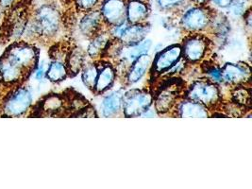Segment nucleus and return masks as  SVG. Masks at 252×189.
Returning <instances> with one entry per match:
<instances>
[{
    "mask_svg": "<svg viewBox=\"0 0 252 189\" xmlns=\"http://www.w3.org/2000/svg\"><path fill=\"white\" fill-rule=\"evenodd\" d=\"M154 117H159V115H158V113H157V111H156L154 105H152V106L149 107L148 110H146V111L141 115L140 118H154Z\"/></svg>",
    "mask_w": 252,
    "mask_h": 189,
    "instance_id": "34",
    "label": "nucleus"
},
{
    "mask_svg": "<svg viewBox=\"0 0 252 189\" xmlns=\"http://www.w3.org/2000/svg\"><path fill=\"white\" fill-rule=\"evenodd\" d=\"M186 85L182 77H161L150 84L153 105L159 116H171L178 101L184 97Z\"/></svg>",
    "mask_w": 252,
    "mask_h": 189,
    "instance_id": "2",
    "label": "nucleus"
},
{
    "mask_svg": "<svg viewBox=\"0 0 252 189\" xmlns=\"http://www.w3.org/2000/svg\"><path fill=\"white\" fill-rule=\"evenodd\" d=\"M152 56L147 53L141 55L138 59L135 60L126 69L124 76L121 78L123 86L130 87L140 83L145 76L148 74L152 63Z\"/></svg>",
    "mask_w": 252,
    "mask_h": 189,
    "instance_id": "17",
    "label": "nucleus"
},
{
    "mask_svg": "<svg viewBox=\"0 0 252 189\" xmlns=\"http://www.w3.org/2000/svg\"><path fill=\"white\" fill-rule=\"evenodd\" d=\"M87 59L88 57L84 49L77 45H69L65 56V63L68 71L69 78L76 77L80 73L83 66L86 64Z\"/></svg>",
    "mask_w": 252,
    "mask_h": 189,
    "instance_id": "23",
    "label": "nucleus"
},
{
    "mask_svg": "<svg viewBox=\"0 0 252 189\" xmlns=\"http://www.w3.org/2000/svg\"><path fill=\"white\" fill-rule=\"evenodd\" d=\"M31 75L15 64L3 53L0 56V94L8 89L25 83ZM0 94V95H1Z\"/></svg>",
    "mask_w": 252,
    "mask_h": 189,
    "instance_id": "11",
    "label": "nucleus"
},
{
    "mask_svg": "<svg viewBox=\"0 0 252 189\" xmlns=\"http://www.w3.org/2000/svg\"><path fill=\"white\" fill-rule=\"evenodd\" d=\"M187 3L188 0H156L159 11L167 13H181L188 7Z\"/></svg>",
    "mask_w": 252,
    "mask_h": 189,
    "instance_id": "28",
    "label": "nucleus"
},
{
    "mask_svg": "<svg viewBox=\"0 0 252 189\" xmlns=\"http://www.w3.org/2000/svg\"><path fill=\"white\" fill-rule=\"evenodd\" d=\"M152 105L153 93L149 87L126 89L123 94L122 117L140 118Z\"/></svg>",
    "mask_w": 252,
    "mask_h": 189,
    "instance_id": "8",
    "label": "nucleus"
},
{
    "mask_svg": "<svg viewBox=\"0 0 252 189\" xmlns=\"http://www.w3.org/2000/svg\"><path fill=\"white\" fill-rule=\"evenodd\" d=\"M150 31L151 26L148 22L142 24L127 22L117 41L125 46H133L148 38Z\"/></svg>",
    "mask_w": 252,
    "mask_h": 189,
    "instance_id": "21",
    "label": "nucleus"
},
{
    "mask_svg": "<svg viewBox=\"0 0 252 189\" xmlns=\"http://www.w3.org/2000/svg\"><path fill=\"white\" fill-rule=\"evenodd\" d=\"M215 12L211 7L204 6H188L180 13L179 27L184 33H206L209 31L213 13Z\"/></svg>",
    "mask_w": 252,
    "mask_h": 189,
    "instance_id": "6",
    "label": "nucleus"
},
{
    "mask_svg": "<svg viewBox=\"0 0 252 189\" xmlns=\"http://www.w3.org/2000/svg\"><path fill=\"white\" fill-rule=\"evenodd\" d=\"M5 15H6V12L0 7V27L5 19Z\"/></svg>",
    "mask_w": 252,
    "mask_h": 189,
    "instance_id": "36",
    "label": "nucleus"
},
{
    "mask_svg": "<svg viewBox=\"0 0 252 189\" xmlns=\"http://www.w3.org/2000/svg\"><path fill=\"white\" fill-rule=\"evenodd\" d=\"M182 59L183 50L181 44H172L157 51L152 58L149 69V83L152 84Z\"/></svg>",
    "mask_w": 252,
    "mask_h": 189,
    "instance_id": "9",
    "label": "nucleus"
},
{
    "mask_svg": "<svg viewBox=\"0 0 252 189\" xmlns=\"http://www.w3.org/2000/svg\"><path fill=\"white\" fill-rule=\"evenodd\" d=\"M249 9H251L249 0H233L226 9L228 12L226 15L228 16V18L239 19L243 18V16L248 12Z\"/></svg>",
    "mask_w": 252,
    "mask_h": 189,
    "instance_id": "29",
    "label": "nucleus"
},
{
    "mask_svg": "<svg viewBox=\"0 0 252 189\" xmlns=\"http://www.w3.org/2000/svg\"><path fill=\"white\" fill-rule=\"evenodd\" d=\"M201 72V76L206 78L212 83H217L218 85H223L221 65L215 62L212 58L203 61L198 64Z\"/></svg>",
    "mask_w": 252,
    "mask_h": 189,
    "instance_id": "26",
    "label": "nucleus"
},
{
    "mask_svg": "<svg viewBox=\"0 0 252 189\" xmlns=\"http://www.w3.org/2000/svg\"><path fill=\"white\" fill-rule=\"evenodd\" d=\"M89 40L90 42L86 49V54L88 59L94 62H97L103 59L108 50V47L113 41V37L109 32V29L105 27Z\"/></svg>",
    "mask_w": 252,
    "mask_h": 189,
    "instance_id": "19",
    "label": "nucleus"
},
{
    "mask_svg": "<svg viewBox=\"0 0 252 189\" xmlns=\"http://www.w3.org/2000/svg\"><path fill=\"white\" fill-rule=\"evenodd\" d=\"M32 113L39 117H59L66 116V98L63 94H48L45 95L35 106Z\"/></svg>",
    "mask_w": 252,
    "mask_h": 189,
    "instance_id": "13",
    "label": "nucleus"
},
{
    "mask_svg": "<svg viewBox=\"0 0 252 189\" xmlns=\"http://www.w3.org/2000/svg\"><path fill=\"white\" fill-rule=\"evenodd\" d=\"M63 28L64 17L57 5L43 3L32 10L22 40L33 44L53 43L61 36Z\"/></svg>",
    "mask_w": 252,
    "mask_h": 189,
    "instance_id": "1",
    "label": "nucleus"
},
{
    "mask_svg": "<svg viewBox=\"0 0 252 189\" xmlns=\"http://www.w3.org/2000/svg\"><path fill=\"white\" fill-rule=\"evenodd\" d=\"M229 100L245 110H252V84L238 85L230 88Z\"/></svg>",
    "mask_w": 252,
    "mask_h": 189,
    "instance_id": "25",
    "label": "nucleus"
},
{
    "mask_svg": "<svg viewBox=\"0 0 252 189\" xmlns=\"http://www.w3.org/2000/svg\"><path fill=\"white\" fill-rule=\"evenodd\" d=\"M98 74L93 94L101 95L113 89L118 79V74L115 64L109 60L97 61Z\"/></svg>",
    "mask_w": 252,
    "mask_h": 189,
    "instance_id": "15",
    "label": "nucleus"
},
{
    "mask_svg": "<svg viewBox=\"0 0 252 189\" xmlns=\"http://www.w3.org/2000/svg\"><path fill=\"white\" fill-rule=\"evenodd\" d=\"M97 74H98L97 62H94V61H90L89 63L87 62L86 64L80 71L81 82L83 83V85L92 93L94 89Z\"/></svg>",
    "mask_w": 252,
    "mask_h": 189,
    "instance_id": "27",
    "label": "nucleus"
},
{
    "mask_svg": "<svg viewBox=\"0 0 252 189\" xmlns=\"http://www.w3.org/2000/svg\"><path fill=\"white\" fill-rule=\"evenodd\" d=\"M181 46L183 58L188 65H198L211 58L215 47L213 40L206 33H186Z\"/></svg>",
    "mask_w": 252,
    "mask_h": 189,
    "instance_id": "5",
    "label": "nucleus"
},
{
    "mask_svg": "<svg viewBox=\"0 0 252 189\" xmlns=\"http://www.w3.org/2000/svg\"><path fill=\"white\" fill-rule=\"evenodd\" d=\"M19 0H0V7L5 11L8 12L13 8Z\"/></svg>",
    "mask_w": 252,
    "mask_h": 189,
    "instance_id": "33",
    "label": "nucleus"
},
{
    "mask_svg": "<svg viewBox=\"0 0 252 189\" xmlns=\"http://www.w3.org/2000/svg\"><path fill=\"white\" fill-rule=\"evenodd\" d=\"M98 10L107 28L126 21V0H101Z\"/></svg>",
    "mask_w": 252,
    "mask_h": 189,
    "instance_id": "14",
    "label": "nucleus"
},
{
    "mask_svg": "<svg viewBox=\"0 0 252 189\" xmlns=\"http://www.w3.org/2000/svg\"><path fill=\"white\" fill-rule=\"evenodd\" d=\"M3 54L29 73L31 77L40 61V49L33 43L23 40L11 43Z\"/></svg>",
    "mask_w": 252,
    "mask_h": 189,
    "instance_id": "7",
    "label": "nucleus"
},
{
    "mask_svg": "<svg viewBox=\"0 0 252 189\" xmlns=\"http://www.w3.org/2000/svg\"><path fill=\"white\" fill-rule=\"evenodd\" d=\"M77 10L81 12H89L95 9L100 3V0H74Z\"/></svg>",
    "mask_w": 252,
    "mask_h": 189,
    "instance_id": "31",
    "label": "nucleus"
},
{
    "mask_svg": "<svg viewBox=\"0 0 252 189\" xmlns=\"http://www.w3.org/2000/svg\"><path fill=\"white\" fill-rule=\"evenodd\" d=\"M33 107V92L26 83L8 89L0 95V117L23 118Z\"/></svg>",
    "mask_w": 252,
    "mask_h": 189,
    "instance_id": "3",
    "label": "nucleus"
},
{
    "mask_svg": "<svg viewBox=\"0 0 252 189\" xmlns=\"http://www.w3.org/2000/svg\"><path fill=\"white\" fill-rule=\"evenodd\" d=\"M106 26L104 25L102 16L98 9L84 12L79 22V31L80 34L86 39H90L93 36L100 32Z\"/></svg>",
    "mask_w": 252,
    "mask_h": 189,
    "instance_id": "22",
    "label": "nucleus"
},
{
    "mask_svg": "<svg viewBox=\"0 0 252 189\" xmlns=\"http://www.w3.org/2000/svg\"><path fill=\"white\" fill-rule=\"evenodd\" d=\"M221 73L223 85L229 86V88L244 84H252V67L251 64L245 62L226 63L221 65Z\"/></svg>",
    "mask_w": 252,
    "mask_h": 189,
    "instance_id": "12",
    "label": "nucleus"
},
{
    "mask_svg": "<svg viewBox=\"0 0 252 189\" xmlns=\"http://www.w3.org/2000/svg\"><path fill=\"white\" fill-rule=\"evenodd\" d=\"M230 30V21L226 13L215 11L212 16L209 31L207 32V34L213 40L214 45H219L221 47L226 44Z\"/></svg>",
    "mask_w": 252,
    "mask_h": 189,
    "instance_id": "18",
    "label": "nucleus"
},
{
    "mask_svg": "<svg viewBox=\"0 0 252 189\" xmlns=\"http://www.w3.org/2000/svg\"><path fill=\"white\" fill-rule=\"evenodd\" d=\"M171 116L176 118H211L207 107L185 97H182L174 108Z\"/></svg>",
    "mask_w": 252,
    "mask_h": 189,
    "instance_id": "20",
    "label": "nucleus"
},
{
    "mask_svg": "<svg viewBox=\"0 0 252 189\" xmlns=\"http://www.w3.org/2000/svg\"><path fill=\"white\" fill-rule=\"evenodd\" d=\"M47 63L46 61H39L37 66L35 67L32 76L33 77L35 82L38 83H44L46 80V69H47Z\"/></svg>",
    "mask_w": 252,
    "mask_h": 189,
    "instance_id": "30",
    "label": "nucleus"
},
{
    "mask_svg": "<svg viewBox=\"0 0 252 189\" xmlns=\"http://www.w3.org/2000/svg\"><path fill=\"white\" fill-rule=\"evenodd\" d=\"M190 2L197 6H204L210 3V0H190Z\"/></svg>",
    "mask_w": 252,
    "mask_h": 189,
    "instance_id": "35",
    "label": "nucleus"
},
{
    "mask_svg": "<svg viewBox=\"0 0 252 189\" xmlns=\"http://www.w3.org/2000/svg\"><path fill=\"white\" fill-rule=\"evenodd\" d=\"M233 0H210V2L218 9L226 10Z\"/></svg>",
    "mask_w": 252,
    "mask_h": 189,
    "instance_id": "32",
    "label": "nucleus"
},
{
    "mask_svg": "<svg viewBox=\"0 0 252 189\" xmlns=\"http://www.w3.org/2000/svg\"><path fill=\"white\" fill-rule=\"evenodd\" d=\"M69 45L68 43L60 42L51 47L49 51L50 61L46 69V80L49 83L57 84L69 78L65 63V56Z\"/></svg>",
    "mask_w": 252,
    "mask_h": 189,
    "instance_id": "10",
    "label": "nucleus"
},
{
    "mask_svg": "<svg viewBox=\"0 0 252 189\" xmlns=\"http://www.w3.org/2000/svg\"><path fill=\"white\" fill-rule=\"evenodd\" d=\"M184 97L204 105L211 111V114L214 111H219L224 102L220 85L212 83L204 77L197 78L187 83Z\"/></svg>",
    "mask_w": 252,
    "mask_h": 189,
    "instance_id": "4",
    "label": "nucleus"
},
{
    "mask_svg": "<svg viewBox=\"0 0 252 189\" xmlns=\"http://www.w3.org/2000/svg\"><path fill=\"white\" fill-rule=\"evenodd\" d=\"M126 87H120L118 89L106 92L101 94V100L99 104V115L106 118H116L122 116L123 108V94ZM98 115V116H99Z\"/></svg>",
    "mask_w": 252,
    "mask_h": 189,
    "instance_id": "16",
    "label": "nucleus"
},
{
    "mask_svg": "<svg viewBox=\"0 0 252 189\" xmlns=\"http://www.w3.org/2000/svg\"><path fill=\"white\" fill-rule=\"evenodd\" d=\"M141 1H145V2H148L149 0H141Z\"/></svg>",
    "mask_w": 252,
    "mask_h": 189,
    "instance_id": "37",
    "label": "nucleus"
},
{
    "mask_svg": "<svg viewBox=\"0 0 252 189\" xmlns=\"http://www.w3.org/2000/svg\"><path fill=\"white\" fill-rule=\"evenodd\" d=\"M150 12V7L145 1L126 0V21L128 23H147Z\"/></svg>",
    "mask_w": 252,
    "mask_h": 189,
    "instance_id": "24",
    "label": "nucleus"
}]
</instances>
